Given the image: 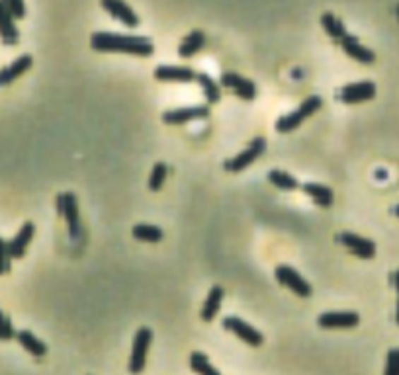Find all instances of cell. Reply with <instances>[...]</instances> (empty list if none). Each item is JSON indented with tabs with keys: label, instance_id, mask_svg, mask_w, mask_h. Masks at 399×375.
I'll return each instance as SVG.
<instances>
[{
	"label": "cell",
	"instance_id": "cell-1",
	"mask_svg": "<svg viewBox=\"0 0 399 375\" xmlns=\"http://www.w3.org/2000/svg\"><path fill=\"white\" fill-rule=\"evenodd\" d=\"M90 47L100 53H128V55H137V57H149L155 51L149 37L119 35L110 34V32H96L90 37Z\"/></svg>",
	"mask_w": 399,
	"mask_h": 375
},
{
	"label": "cell",
	"instance_id": "cell-7",
	"mask_svg": "<svg viewBox=\"0 0 399 375\" xmlns=\"http://www.w3.org/2000/svg\"><path fill=\"white\" fill-rule=\"evenodd\" d=\"M223 328L235 334L237 338H241V340L245 342V344H249V346H255V348L256 346H261V344L264 342L263 334L258 333L256 328H253V326L249 325V323L241 321L239 317L223 319Z\"/></svg>",
	"mask_w": 399,
	"mask_h": 375
},
{
	"label": "cell",
	"instance_id": "cell-11",
	"mask_svg": "<svg viewBox=\"0 0 399 375\" xmlns=\"http://www.w3.org/2000/svg\"><path fill=\"white\" fill-rule=\"evenodd\" d=\"M339 242L345 246V249L350 250L355 256H358V258L370 260L376 256V244H374L372 241L364 239V237H360V234L340 233Z\"/></svg>",
	"mask_w": 399,
	"mask_h": 375
},
{
	"label": "cell",
	"instance_id": "cell-29",
	"mask_svg": "<svg viewBox=\"0 0 399 375\" xmlns=\"http://www.w3.org/2000/svg\"><path fill=\"white\" fill-rule=\"evenodd\" d=\"M12 338H16V331H14V326L10 323V319L0 311V340H12Z\"/></svg>",
	"mask_w": 399,
	"mask_h": 375
},
{
	"label": "cell",
	"instance_id": "cell-18",
	"mask_svg": "<svg viewBox=\"0 0 399 375\" xmlns=\"http://www.w3.org/2000/svg\"><path fill=\"white\" fill-rule=\"evenodd\" d=\"M223 295H225V292H223L221 285H213L212 290H210V293H208V297H206L204 301V307L200 311V317H202L204 323H212L215 315L220 313Z\"/></svg>",
	"mask_w": 399,
	"mask_h": 375
},
{
	"label": "cell",
	"instance_id": "cell-20",
	"mask_svg": "<svg viewBox=\"0 0 399 375\" xmlns=\"http://www.w3.org/2000/svg\"><path fill=\"white\" fill-rule=\"evenodd\" d=\"M206 45V34L204 32H200V30H194L192 34L186 35L182 43H180L179 47V55L182 59H190L194 57L198 51L202 49Z\"/></svg>",
	"mask_w": 399,
	"mask_h": 375
},
{
	"label": "cell",
	"instance_id": "cell-31",
	"mask_svg": "<svg viewBox=\"0 0 399 375\" xmlns=\"http://www.w3.org/2000/svg\"><path fill=\"white\" fill-rule=\"evenodd\" d=\"M383 375H399V348H391V350L388 352L386 374Z\"/></svg>",
	"mask_w": 399,
	"mask_h": 375
},
{
	"label": "cell",
	"instance_id": "cell-2",
	"mask_svg": "<svg viewBox=\"0 0 399 375\" xmlns=\"http://www.w3.org/2000/svg\"><path fill=\"white\" fill-rule=\"evenodd\" d=\"M321 106L323 100L319 96H309L307 100L299 104V108L294 109L292 114L282 116L280 119L276 121V131H278V133H290V131H294V129H297L299 125L306 121L307 117L314 116L317 109H321Z\"/></svg>",
	"mask_w": 399,
	"mask_h": 375
},
{
	"label": "cell",
	"instance_id": "cell-19",
	"mask_svg": "<svg viewBox=\"0 0 399 375\" xmlns=\"http://www.w3.org/2000/svg\"><path fill=\"white\" fill-rule=\"evenodd\" d=\"M0 40L6 45L18 43V28L14 24V16L10 14L2 0H0Z\"/></svg>",
	"mask_w": 399,
	"mask_h": 375
},
{
	"label": "cell",
	"instance_id": "cell-12",
	"mask_svg": "<svg viewBox=\"0 0 399 375\" xmlns=\"http://www.w3.org/2000/svg\"><path fill=\"white\" fill-rule=\"evenodd\" d=\"M100 6H102L114 20H118V22L128 25V28H137V25H139L137 14L124 0H100Z\"/></svg>",
	"mask_w": 399,
	"mask_h": 375
},
{
	"label": "cell",
	"instance_id": "cell-8",
	"mask_svg": "<svg viewBox=\"0 0 399 375\" xmlns=\"http://www.w3.org/2000/svg\"><path fill=\"white\" fill-rule=\"evenodd\" d=\"M221 86L230 88L237 94L241 100H255L256 98V86L253 81H249L245 76L237 75V73H223L220 78Z\"/></svg>",
	"mask_w": 399,
	"mask_h": 375
},
{
	"label": "cell",
	"instance_id": "cell-13",
	"mask_svg": "<svg viewBox=\"0 0 399 375\" xmlns=\"http://www.w3.org/2000/svg\"><path fill=\"white\" fill-rule=\"evenodd\" d=\"M210 116V108L208 106H194V108H179L169 109L162 114V121L169 125H182L194 119H204Z\"/></svg>",
	"mask_w": 399,
	"mask_h": 375
},
{
	"label": "cell",
	"instance_id": "cell-33",
	"mask_svg": "<svg viewBox=\"0 0 399 375\" xmlns=\"http://www.w3.org/2000/svg\"><path fill=\"white\" fill-rule=\"evenodd\" d=\"M393 285H395V290H398V311H395V321H398L399 325V270L393 274Z\"/></svg>",
	"mask_w": 399,
	"mask_h": 375
},
{
	"label": "cell",
	"instance_id": "cell-4",
	"mask_svg": "<svg viewBox=\"0 0 399 375\" xmlns=\"http://www.w3.org/2000/svg\"><path fill=\"white\" fill-rule=\"evenodd\" d=\"M266 150V139L264 137H256L249 143V147L245 150H241L239 155H235L233 159H230L223 167L227 172H243L246 167H251L258 157H263V153Z\"/></svg>",
	"mask_w": 399,
	"mask_h": 375
},
{
	"label": "cell",
	"instance_id": "cell-21",
	"mask_svg": "<svg viewBox=\"0 0 399 375\" xmlns=\"http://www.w3.org/2000/svg\"><path fill=\"white\" fill-rule=\"evenodd\" d=\"M16 340L20 342L22 348L30 352L34 358H43V356L47 354V346H45L35 334L30 333V331H20V333H16Z\"/></svg>",
	"mask_w": 399,
	"mask_h": 375
},
{
	"label": "cell",
	"instance_id": "cell-28",
	"mask_svg": "<svg viewBox=\"0 0 399 375\" xmlns=\"http://www.w3.org/2000/svg\"><path fill=\"white\" fill-rule=\"evenodd\" d=\"M167 174H169V168L165 162H157L151 170V176H149V190L151 192H159L162 188V184L167 180Z\"/></svg>",
	"mask_w": 399,
	"mask_h": 375
},
{
	"label": "cell",
	"instance_id": "cell-16",
	"mask_svg": "<svg viewBox=\"0 0 399 375\" xmlns=\"http://www.w3.org/2000/svg\"><path fill=\"white\" fill-rule=\"evenodd\" d=\"M34 234H35L34 223H30V221H28V223H24V225H22V229L18 231L16 237H14V239L8 242L10 258H22V256L26 254L28 244L32 242Z\"/></svg>",
	"mask_w": 399,
	"mask_h": 375
},
{
	"label": "cell",
	"instance_id": "cell-25",
	"mask_svg": "<svg viewBox=\"0 0 399 375\" xmlns=\"http://www.w3.org/2000/svg\"><path fill=\"white\" fill-rule=\"evenodd\" d=\"M190 367H192V371L198 375H221L220 371L212 366V362L208 359V356L202 354V352H194V354L190 356Z\"/></svg>",
	"mask_w": 399,
	"mask_h": 375
},
{
	"label": "cell",
	"instance_id": "cell-34",
	"mask_svg": "<svg viewBox=\"0 0 399 375\" xmlns=\"http://www.w3.org/2000/svg\"><path fill=\"white\" fill-rule=\"evenodd\" d=\"M395 215L399 217V206H398V208H395Z\"/></svg>",
	"mask_w": 399,
	"mask_h": 375
},
{
	"label": "cell",
	"instance_id": "cell-23",
	"mask_svg": "<svg viewBox=\"0 0 399 375\" xmlns=\"http://www.w3.org/2000/svg\"><path fill=\"white\" fill-rule=\"evenodd\" d=\"M321 25H323V30H325V34L329 35L331 40H335V42H340L345 35H348L345 24H343V22H340L339 18L335 16V14H331V12H325V14H323Z\"/></svg>",
	"mask_w": 399,
	"mask_h": 375
},
{
	"label": "cell",
	"instance_id": "cell-17",
	"mask_svg": "<svg viewBox=\"0 0 399 375\" xmlns=\"http://www.w3.org/2000/svg\"><path fill=\"white\" fill-rule=\"evenodd\" d=\"M32 63H34L32 55H22V57H18L16 61H12L8 67L0 69V86H8V84L14 83V81L20 78L26 71H30Z\"/></svg>",
	"mask_w": 399,
	"mask_h": 375
},
{
	"label": "cell",
	"instance_id": "cell-22",
	"mask_svg": "<svg viewBox=\"0 0 399 375\" xmlns=\"http://www.w3.org/2000/svg\"><path fill=\"white\" fill-rule=\"evenodd\" d=\"M302 190H304V192H306L307 196L317 203V206H321V208H329V206H333L331 188H327V186H323V184L307 182L302 186Z\"/></svg>",
	"mask_w": 399,
	"mask_h": 375
},
{
	"label": "cell",
	"instance_id": "cell-10",
	"mask_svg": "<svg viewBox=\"0 0 399 375\" xmlns=\"http://www.w3.org/2000/svg\"><path fill=\"white\" fill-rule=\"evenodd\" d=\"M360 323L358 313L352 311H329V313H321L317 317V325L321 328H352Z\"/></svg>",
	"mask_w": 399,
	"mask_h": 375
},
{
	"label": "cell",
	"instance_id": "cell-5",
	"mask_svg": "<svg viewBox=\"0 0 399 375\" xmlns=\"http://www.w3.org/2000/svg\"><path fill=\"white\" fill-rule=\"evenodd\" d=\"M57 211H59V215L65 217L71 237L77 239L78 234H81V217H78L77 196L71 192L57 196Z\"/></svg>",
	"mask_w": 399,
	"mask_h": 375
},
{
	"label": "cell",
	"instance_id": "cell-30",
	"mask_svg": "<svg viewBox=\"0 0 399 375\" xmlns=\"http://www.w3.org/2000/svg\"><path fill=\"white\" fill-rule=\"evenodd\" d=\"M4 2V6L8 8V12L14 16V20H22V18L26 16V4H24V0H2Z\"/></svg>",
	"mask_w": 399,
	"mask_h": 375
},
{
	"label": "cell",
	"instance_id": "cell-3",
	"mask_svg": "<svg viewBox=\"0 0 399 375\" xmlns=\"http://www.w3.org/2000/svg\"><path fill=\"white\" fill-rule=\"evenodd\" d=\"M153 342V333L151 328H139L133 338V348H131V358H129V371L133 375H139L145 369V362H147V352L151 348Z\"/></svg>",
	"mask_w": 399,
	"mask_h": 375
},
{
	"label": "cell",
	"instance_id": "cell-14",
	"mask_svg": "<svg viewBox=\"0 0 399 375\" xmlns=\"http://www.w3.org/2000/svg\"><path fill=\"white\" fill-rule=\"evenodd\" d=\"M340 47L343 51L347 53L348 57L355 59L358 63H362V65H372L374 61H376V55H374L372 49H368L364 47L362 43L358 42L355 35H345L343 40H340Z\"/></svg>",
	"mask_w": 399,
	"mask_h": 375
},
{
	"label": "cell",
	"instance_id": "cell-6",
	"mask_svg": "<svg viewBox=\"0 0 399 375\" xmlns=\"http://www.w3.org/2000/svg\"><path fill=\"white\" fill-rule=\"evenodd\" d=\"M274 275H276V280H278L284 287L292 290V292L296 293V295H299V297H309L311 292H314V290H311V285H309V282H306V280L297 274L296 270H294L292 266H286V264L276 266V272H274Z\"/></svg>",
	"mask_w": 399,
	"mask_h": 375
},
{
	"label": "cell",
	"instance_id": "cell-9",
	"mask_svg": "<svg viewBox=\"0 0 399 375\" xmlns=\"http://www.w3.org/2000/svg\"><path fill=\"white\" fill-rule=\"evenodd\" d=\"M376 96V84L374 83H352L343 86L339 92V100L343 104H362L372 100Z\"/></svg>",
	"mask_w": 399,
	"mask_h": 375
},
{
	"label": "cell",
	"instance_id": "cell-27",
	"mask_svg": "<svg viewBox=\"0 0 399 375\" xmlns=\"http://www.w3.org/2000/svg\"><path fill=\"white\" fill-rule=\"evenodd\" d=\"M131 233L137 241L143 242H159L162 239V231L155 225H136Z\"/></svg>",
	"mask_w": 399,
	"mask_h": 375
},
{
	"label": "cell",
	"instance_id": "cell-15",
	"mask_svg": "<svg viewBox=\"0 0 399 375\" xmlns=\"http://www.w3.org/2000/svg\"><path fill=\"white\" fill-rule=\"evenodd\" d=\"M155 78L161 81V83H192V81H196V73L190 67L161 65L155 71Z\"/></svg>",
	"mask_w": 399,
	"mask_h": 375
},
{
	"label": "cell",
	"instance_id": "cell-32",
	"mask_svg": "<svg viewBox=\"0 0 399 375\" xmlns=\"http://www.w3.org/2000/svg\"><path fill=\"white\" fill-rule=\"evenodd\" d=\"M10 270V254H8V242L0 237V275L6 274Z\"/></svg>",
	"mask_w": 399,
	"mask_h": 375
},
{
	"label": "cell",
	"instance_id": "cell-26",
	"mask_svg": "<svg viewBox=\"0 0 399 375\" xmlns=\"http://www.w3.org/2000/svg\"><path fill=\"white\" fill-rule=\"evenodd\" d=\"M196 83L202 86V90L206 94V100L210 102V104H215V102H220L221 98V92H220V86L215 84L213 78L206 75V73H198L196 75Z\"/></svg>",
	"mask_w": 399,
	"mask_h": 375
},
{
	"label": "cell",
	"instance_id": "cell-24",
	"mask_svg": "<svg viewBox=\"0 0 399 375\" xmlns=\"http://www.w3.org/2000/svg\"><path fill=\"white\" fill-rule=\"evenodd\" d=\"M268 182L272 186H276L278 190H284V192H294L299 188V184L294 176H290L288 172H284V170H270L268 172Z\"/></svg>",
	"mask_w": 399,
	"mask_h": 375
}]
</instances>
